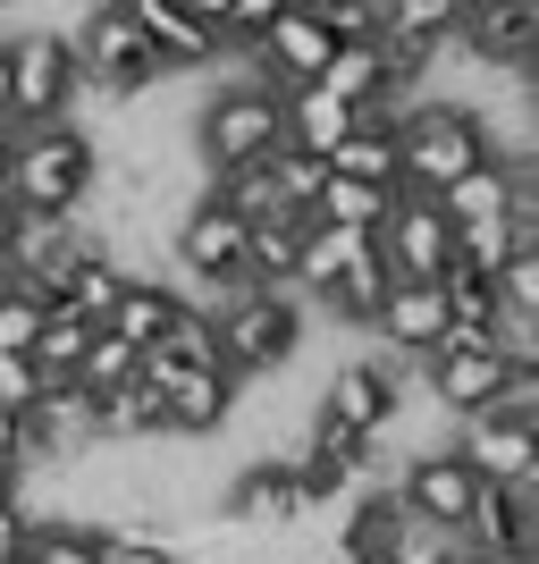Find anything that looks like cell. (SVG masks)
Wrapping results in <instances>:
<instances>
[{"label": "cell", "mask_w": 539, "mask_h": 564, "mask_svg": "<svg viewBox=\"0 0 539 564\" xmlns=\"http://www.w3.org/2000/svg\"><path fill=\"white\" fill-rule=\"evenodd\" d=\"M328 169H337V177L397 186V127H346V135L328 143Z\"/></svg>", "instance_id": "7402d4cb"}, {"label": "cell", "mask_w": 539, "mask_h": 564, "mask_svg": "<svg viewBox=\"0 0 539 564\" xmlns=\"http://www.w3.org/2000/svg\"><path fill=\"white\" fill-rule=\"evenodd\" d=\"M9 564H25V547H18V556H9Z\"/></svg>", "instance_id": "d590c367"}, {"label": "cell", "mask_w": 539, "mask_h": 564, "mask_svg": "<svg viewBox=\"0 0 539 564\" xmlns=\"http://www.w3.org/2000/svg\"><path fill=\"white\" fill-rule=\"evenodd\" d=\"M388 203H397V186H371V177H337V169H321V194H312L304 212L312 219H337V228H379Z\"/></svg>", "instance_id": "44dd1931"}, {"label": "cell", "mask_w": 539, "mask_h": 564, "mask_svg": "<svg viewBox=\"0 0 539 564\" xmlns=\"http://www.w3.org/2000/svg\"><path fill=\"white\" fill-rule=\"evenodd\" d=\"M9 236H18V203H9V186H0V253H9Z\"/></svg>", "instance_id": "d6a6232c"}, {"label": "cell", "mask_w": 539, "mask_h": 564, "mask_svg": "<svg viewBox=\"0 0 539 564\" xmlns=\"http://www.w3.org/2000/svg\"><path fill=\"white\" fill-rule=\"evenodd\" d=\"M177 312H186V286L177 279H143V270H127V286H118V304L101 329H118L127 346H161L169 329H177Z\"/></svg>", "instance_id": "e0dca14e"}, {"label": "cell", "mask_w": 539, "mask_h": 564, "mask_svg": "<svg viewBox=\"0 0 539 564\" xmlns=\"http://www.w3.org/2000/svg\"><path fill=\"white\" fill-rule=\"evenodd\" d=\"M279 9H287V0H228V25H219V43H228V51H245V43L261 34V25L279 18Z\"/></svg>", "instance_id": "83f0119b"}, {"label": "cell", "mask_w": 539, "mask_h": 564, "mask_svg": "<svg viewBox=\"0 0 539 564\" xmlns=\"http://www.w3.org/2000/svg\"><path fill=\"white\" fill-rule=\"evenodd\" d=\"M472 161H489V127L472 118V101H413V110H397V186L405 194H439Z\"/></svg>", "instance_id": "3957f363"}, {"label": "cell", "mask_w": 539, "mask_h": 564, "mask_svg": "<svg viewBox=\"0 0 539 564\" xmlns=\"http://www.w3.org/2000/svg\"><path fill=\"white\" fill-rule=\"evenodd\" d=\"M464 564H539V547H464Z\"/></svg>", "instance_id": "4dcf8cb0"}, {"label": "cell", "mask_w": 539, "mask_h": 564, "mask_svg": "<svg viewBox=\"0 0 539 564\" xmlns=\"http://www.w3.org/2000/svg\"><path fill=\"white\" fill-rule=\"evenodd\" d=\"M18 547H25V506H18V497H0V564L18 556Z\"/></svg>", "instance_id": "f1b7e54d"}, {"label": "cell", "mask_w": 539, "mask_h": 564, "mask_svg": "<svg viewBox=\"0 0 539 564\" xmlns=\"http://www.w3.org/2000/svg\"><path fill=\"white\" fill-rule=\"evenodd\" d=\"M212 346H219V371L236 379V388H254V379H270L279 362H295V354L312 346L304 337V295L295 286H228L212 304Z\"/></svg>", "instance_id": "7a4b0ae2"}, {"label": "cell", "mask_w": 539, "mask_h": 564, "mask_svg": "<svg viewBox=\"0 0 539 564\" xmlns=\"http://www.w3.org/2000/svg\"><path fill=\"white\" fill-rule=\"evenodd\" d=\"M194 161H203V177L212 169H245V161H270L279 152V94L270 85H228V94H212L203 110H194Z\"/></svg>", "instance_id": "5b68a950"}, {"label": "cell", "mask_w": 539, "mask_h": 564, "mask_svg": "<svg viewBox=\"0 0 539 564\" xmlns=\"http://www.w3.org/2000/svg\"><path fill=\"white\" fill-rule=\"evenodd\" d=\"M321 152H304V143H279V152H270V177H279V194L287 203H295V212H304L312 194H321Z\"/></svg>", "instance_id": "d4e9b609"}, {"label": "cell", "mask_w": 539, "mask_h": 564, "mask_svg": "<svg viewBox=\"0 0 539 564\" xmlns=\"http://www.w3.org/2000/svg\"><path fill=\"white\" fill-rule=\"evenodd\" d=\"M34 388H43V371H34V354L25 346H0V404H34Z\"/></svg>", "instance_id": "4316f807"}, {"label": "cell", "mask_w": 539, "mask_h": 564, "mask_svg": "<svg viewBox=\"0 0 539 564\" xmlns=\"http://www.w3.org/2000/svg\"><path fill=\"white\" fill-rule=\"evenodd\" d=\"M76 68H85V101H136L143 85H161V51L136 34V18L118 0H85V25L68 34Z\"/></svg>", "instance_id": "277c9868"}, {"label": "cell", "mask_w": 539, "mask_h": 564, "mask_svg": "<svg viewBox=\"0 0 539 564\" xmlns=\"http://www.w3.org/2000/svg\"><path fill=\"white\" fill-rule=\"evenodd\" d=\"M169 404V438H219L236 422V379L228 371H177L161 388Z\"/></svg>", "instance_id": "2e32d148"}, {"label": "cell", "mask_w": 539, "mask_h": 564, "mask_svg": "<svg viewBox=\"0 0 539 564\" xmlns=\"http://www.w3.org/2000/svg\"><path fill=\"white\" fill-rule=\"evenodd\" d=\"M203 194H212L219 212H236L245 228H254V219H270V212H295V203L279 194V177H270V161H245V169H212V177H203Z\"/></svg>", "instance_id": "ffe728a7"}, {"label": "cell", "mask_w": 539, "mask_h": 564, "mask_svg": "<svg viewBox=\"0 0 539 564\" xmlns=\"http://www.w3.org/2000/svg\"><path fill=\"white\" fill-rule=\"evenodd\" d=\"M446 329H455V321H446V295H439V279H388V286H379L371 337H379L388 354H413V362H422V354L439 346Z\"/></svg>", "instance_id": "7c38bea8"}, {"label": "cell", "mask_w": 539, "mask_h": 564, "mask_svg": "<svg viewBox=\"0 0 539 564\" xmlns=\"http://www.w3.org/2000/svg\"><path fill=\"white\" fill-rule=\"evenodd\" d=\"M346 127H354V101H337L328 85H312V76L279 94V135L304 143V152H321V161H328V143L346 135Z\"/></svg>", "instance_id": "ac0fdd59"}, {"label": "cell", "mask_w": 539, "mask_h": 564, "mask_svg": "<svg viewBox=\"0 0 539 564\" xmlns=\"http://www.w3.org/2000/svg\"><path fill=\"white\" fill-rule=\"evenodd\" d=\"M9 143H18V127H9V118H0V169H9Z\"/></svg>", "instance_id": "e575fe53"}, {"label": "cell", "mask_w": 539, "mask_h": 564, "mask_svg": "<svg viewBox=\"0 0 539 564\" xmlns=\"http://www.w3.org/2000/svg\"><path fill=\"white\" fill-rule=\"evenodd\" d=\"M312 85H328L337 101H379V94H397L388 85V51H379V34L371 43H328V59H321V76Z\"/></svg>", "instance_id": "d6986e66"}, {"label": "cell", "mask_w": 539, "mask_h": 564, "mask_svg": "<svg viewBox=\"0 0 539 564\" xmlns=\"http://www.w3.org/2000/svg\"><path fill=\"white\" fill-rule=\"evenodd\" d=\"M371 245H379V270H388V279H439L446 261H455V219H446L430 194L397 186V203L379 212Z\"/></svg>", "instance_id": "ba28073f"}, {"label": "cell", "mask_w": 539, "mask_h": 564, "mask_svg": "<svg viewBox=\"0 0 539 564\" xmlns=\"http://www.w3.org/2000/svg\"><path fill=\"white\" fill-rule=\"evenodd\" d=\"M439 295H446V321H455V329H489L497 321V286L481 279V270H464V261L439 270Z\"/></svg>", "instance_id": "cb8c5ba5"}, {"label": "cell", "mask_w": 539, "mask_h": 564, "mask_svg": "<svg viewBox=\"0 0 539 564\" xmlns=\"http://www.w3.org/2000/svg\"><path fill=\"white\" fill-rule=\"evenodd\" d=\"M161 245H169V270H177V279L212 286V304L228 295V286H245V219L219 212L212 194H194L186 212L161 228ZM186 304H203V295H186ZM212 304H203V312H212Z\"/></svg>", "instance_id": "8992f818"}, {"label": "cell", "mask_w": 539, "mask_h": 564, "mask_svg": "<svg viewBox=\"0 0 539 564\" xmlns=\"http://www.w3.org/2000/svg\"><path fill=\"white\" fill-rule=\"evenodd\" d=\"M186 9H194V25H212V34L228 25V0H186ZM219 51H228V43H219Z\"/></svg>", "instance_id": "1f68e13d"}, {"label": "cell", "mask_w": 539, "mask_h": 564, "mask_svg": "<svg viewBox=\"0 0 539 564\" xmlns=\"http://www.w3.org/2000/svg\"><path fill=\"white\" fill-rule=\"evenodd\" d=\"M464 547H539V480H481Z\"/></svg>", "instance_id": "5bb4252c"}, {"label": "cell", "mask_w": 539, "mask_h": 564, "mask_svg": "<svg viewBox=\"0 0 539 564\" xmlns=\"http://www.w3.org/2000/svg\"><path fill=\"white\" fill-rule=\"evenodd\" d=\"M446 447L464 455L481 480H539V413H506V404H481L455 422Z\"/></svg>", "instance_id": "9c48e42d"}, {"label": "cell", "mask_w": 539, "mask_h": 564, "mask_svg": "<svg viewBox=\"0 0 539 564\" xmlns=\"http://www.w3.org/2000/svg\"><path fill=\"white\" fill-rule=\"evenodd\" d=\"M489 346L506 354V362H531V371H539V312L497 304V321H489Z\"/></svg>", "instance_id": "484cf974"}, {"label": "cell", "mask_w": 539, "mask_h": 564, "mask_svg": "<svg viewBox=\"0 0 539 564\" xmlns=\"http://www.w3.org/2000/svg\"><path fill=\"white\" fill-rule=\"evenodd\" d=\"M472 497H481V471H472L455 447L413 455V464H405V480H397V506H405V514L439 522V531H455V540H464V522H472Z\"/></svg>", "instance_id": "8fae6325"}, {"label": "cell", "mask_w": 539, "mask_h": 564, "mask_svg": "<svg viewBox=\"0 0 539 564\" xmlns=\"http://www.w3.org/2000/svg\"><path fill=\"white\" fill-rule=\"evenodd\" d=\"M94 177H101V135L85 118H34V127H18L9 169H0V186H9L18 212H76V203H94Z\"/></svg>", "instance_id": "6da1fadb"}, {"label": "cell", "mask_w": 539, "mask_h": 564, "mask_svg": "<svg viewBox=\"0 0 539 564\" xmlns=\"http://www.w3.org/2000/svg\"><path fill=\"white\" fill-rule=\"evenodd\" d=\"M295 514H304V497H295L287 455H245V464L228 471V522H245V531H287Z\"/></svg>", "instance_id": "4fadbf2b"}, {"label": "cell", "mask_w": 539, "mask_h": 564, "mask_svg": "<svg viewBox=\"0 0 539 564\" xmlns=\"http://www.w3.org/2000/svg\"><path fill=\"white\" fill-rule=\"evenodd\" d=\"M0 118H9V43H0Z\"/></svg>", "instance_id": "836d02e7"}, {"label": "cell", "mask_w": 539, "mask_h": 564, "mask_svg": "<svg viewBox=\"0 0 539 564\" xmlns=\"http://www.w3.org/2000/svg\"><path fill=\"white\" fill-rule=\"evenodd\" d=\"M127 18H136V34L152 51H161V68H212L219 59V34L212 25H194L186 0H118Z\"/></svg>", "instance_id": "9a60e30c"}, {"label": "cell", "mask_w": 539, "mask_h": 564, "mask_svg": "<svg viewBox=\"0 0 539 564\" xmlns=\"http://www.w3.org/2000/svg\"><path fill=\"white\" fill-rule=\"evenodd\" d=\"M455 51L472 68H539V0H472Z\"/></svg>", "instance_id": "30bf717a"}, {"label": "cell", "mask_w": 539, "mask_h": 564, "mask_svg": "<svg viewBox=\"0 0 539 564\" xmlns=\"http://www.w3.org/2000/svg\"><path fill=\"white\" fill-rule=\"evenodd\" d=\"M68 379L101 397V388H118V379H136V346H127L118 329H94L85 346H76V371H68Z\"/></svg>", "instance_id": "603a6c76"}, {"label": "cell", "mask_w": 539, "mask_h": 564, "mask_svg": "<svg viewBox=\"0 0 539 564\" xmlns=\"http://www.w3.org/2000/svg\"><path fill=\"white\" fill-rule=\"evenodd\" d=\"M85 110V68H76L68 34H18L9 43V127H34V118H76Z\"/></svg>", "instance_id": "52a82bcc"}, {"label": "cell", "mask_w": 539, "mask_h": 564, "mask_svg": "<svg viewBox=\"0 0 539 564\" xmlns=\"http://www.w3.org/2000/svg\"><path fill=\"white\" fill-rule=\"evenodd\" d=\"M0 455L25 464V413H18V404H0Z\"/></svg>", "instance_id": "f546056e"}]
</instances>
